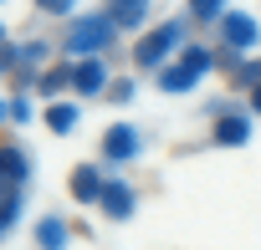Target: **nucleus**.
<instances>
[{
    "instance_id": "obj_5",
    "label": "nucleus",
    "mask_w": 261,
    "mask_h": 250,
    "mask_svg": "<svg viewBox=\"0 0 261 250\" xmlns=\"http://www.w3.org/2000/svg\"><path fill=\"white\" fill-rule=\"evenodd\" d=\"M220 36H225V46L241 56V51H251L256 41H261V31H256V21L251 16H241V11H225V21H220Z\"/></svg>"
},
{
    "instance_id": "obj_1",
    "label": "nucleus",
    "mask_w": 261,
    "mask_h": 250,
    "mask_svg": "<svg viewBox=\"0 0 261 250\" xmlns=\"http://www.w3.org/2000/svg\"><path fill=\"white\" fill-rule=\"evenodd\" d=\"M113 36H118V26H113L108 16H82V21H72V31H67V56H72V61H87V56L108 51Z\"/></svg>"
},
{
    "instance_id": "obj_6",
    "label": "nucleus",
    "mask_w": 261,
    "mask_h": 250,
    "mask_svg": "<svg viewBox=\"0 0 261 250\" xmlns=\"http://www.w3.org/2000/svg\"><path fill=\"white\" fill-rule=\"evenodd\" d=\"M72 87H77L82 97H97V92H108L113 82H108V67H102L97 56H87V61H72Z\"/></svg>"
},
{
    "instance_id": "obj_20",
    "label": "nucleus",
    "mask_w": 261,
    "mask_h": 250,
    "mask_svg": "<svg viewBox=\"0 0 261 250\" xmlns=\"http://www.w3.org/2000/svg\"><path fill=\"white\" fill-rule=\"evenodd\" d=\"M251 112H261V87H251Z\"/></svg>"
},
{
    "instance_id": "obj_19",
    "label": "nucleus",
    "mask_w": 261,
    "mask_h": 250,
    "mask_svg": "<svg viewBox=\"0 0 261 250\" xmlns=\"http://www.w3.org/2000/svg\"><path fill=\"white\" fill-rule=\"evenodd\" d=\"M11 117H16V122H26V117H31V102H26V97H16V102H11Z\"/></svg>"
},
{
    "instance_id": "obj_23",
    "label": "nucleus",
    "mask_w": 261,
    "mask_h": 250,
    "mask_svg": "<svg viewBox=\"0 0 261 250\" xmlns=\"http://www.w3.org/2000/svg\"><path fill=\"white\" fill-rule=\"evenodd\" d=\"M0 184H6V179H0ZM11 189H16V184H11Z\"/></svg>"
},
{
    "instance_id": "obj_17",
    "label": "nucleus",
    "mask_w": 261,
    "mask_h": 250,
    "mask_svg": "<svg viewBox=\"0 0 261 250\" xmlns=\"http://www.w3.org/2000/svg\"><path fill=\"white\" fill-rule=\"evenodd\" d=\"M128 97H134V82H128V77H123V82H113V87H108V102H118V107H123V102H128Z\"/></svg>"
},
{
    "instance_id": "obj_22",
    "label": "nucleus",
    "mask_w": 261,
    "mask_h": 250,
    "mask_svg": "<svg viewBox=\"0 0 261 250\" xmlns=\"http://www.w3.org/2000/svg\"><path fill=\"white\" fill-rule=\"evenodd\" d=\"M0 46H6V26H0Z\"/></svg>"
},
{
    "instance_id": "obj_21",
    "label": "nucleus",
    "mask_w": 261,
    "mask_h": 250,
    "mask_svg": "<svg viewBox=\"0 0 261 250\" xmlns=\"http://www.w3.org/2000/svg\"><path fill=\"white\" fill-rule=\"evenodd\" d=\"M6 117H11V102H0V122H6Z\"/></svg>"
},
{
    "instance_id": "obj_8",
    "label": "nucleus",
    "mask_w": 261,
    "mask_h": 250,
    "mask_svg": "<svg viewBox=\"0 0 261 250\" xmlns=\"http://www.w3.org/2000/svg\"><path fill=\"white\" fill-rule=\"evenodd\" d=\"M118 31H139L149 21V0H108V11H102Z\"/></svg>"
},
{
    "instance_id": "obj_13",
    "label": "nucleus",
    "mask_w": 261,
    "mask_h": 250,
    "mask_svg": "<svg viewBox=\"0 0 261 250\" xmlns=\"http://www.w3.org/2000/svg\"><path fill=\"white\" fill-rule=\"evenodd\" d=\"M62 87H72V67H41V77H36V92H41V97H57Z\"/></svg>"
},
{
    "instance_id": "obj_12",
    "label": "nucleus",
    "mask_w": 261,
    "mask_h": 250,
    "mask_svg": "<svg viewBox=\"0 0 261 250\" xmlns=\"http://www.w3.org/2000/svg\"><path fill=\"white\" fill-rule=\"evenodd\" d=\"M36 250H67V225L57 214H41L36 225Z\"/></svg>"
},
{
    "instance_id": "obj_18",
    "label": "nucleus",
    "mask_w": 261,
    "mask_h": 250,
    "mask_svg": "<svg viewBox=\"0 0 261 250\" xmlns=\"http://www.w3.org/2000/svg\"><path fill=\"white\" fill-rule=\"evenodd\" d=\"M36 6H41L46 16H72V6H77V0H36Z\"/></svg>"
},
{
    "instance_id": "obj_15",
    "label": "nucleus",
    "mask_w": 261,
    "mask_h": 250,
    "mask_svg": "<svg viewBox=\"0 0 261 250\" xmlns=\"http://www.w3.org/2000/svg\"><path fill=\"white\" fill-rule=\"evenodd\" d=\"M16 220H21V194H16L11 184H0V235H6Z\"/></svg>"
},
{
    "instance_id": "obj_11",
    "label": "nucleus",
    "mask_w": 261,
    "mask_h": 250,
    "mask_svg": "<svg viewBox=\"0 0 261 250\" xmlns=\"http://www.w3.org/2000/svg\"><path fill=\"white\" fill-rule=\"evenodd\" d=\"M0 179H6V184H16V189L31 179V159H26V148L0 143Z\"/></svg>"
},
{
    "instance_id": "obj_7",
    "label": "nucleus",
    "mask_w": 261,
    "mask_h": 250,
    "mask_svg": "<svg viewBox=\"0 0 261 250\" xmlns=\"http://www.w3.org/2000/svg\"><path fill=\"white\" fill-rule=\"evenodd\" d=\"M102 184H108V179H102V169H97V164H77V169H72V179H67L72 199H82V204H97V199H102Z\"/></svg>"
},
{
    "instance_id": "obj_3",
    "label": "nucleus",
    "mask_w": 261,
    "mask_h": 250,
    "mask_svg": "<svg viewBox=\"0 0 261 250\" xmlns=\"http://www.w3.org/2000/svg\"><path fill=\"white\" fill-rule=\"evenodd\" d=\"M185 41V21H164V26H154V31H144V41L134 46V61L144 67V72H159V67H169V51Z\"/></svg>"
},
{
    "instance_id": "obj_10",
    "label": "nucleus",
    "mask_w": 261,
    "mask_h": 250,
    "mask_svg": "<svg viewBox=\"0 0 261 250\" xmlns=\"http://www.w3.org/2000/svg\"><path fill=\"white\" fill-rule=\"evenodd\" d=\"M97 204H102V214H108V220H128V214H134V189H128L123 179H108Z\"/></svg>"
},
{
    "instance_id": "obj_2",
    "label": "nucleus",
    "mask_w": 261,
    "mask_h": 250,
    "mask_svg": "<svg viewBox=\"0 0 261 250\" xmlns=\"http://www.w3.org/2000/svg\"><path fill=\"white\" fill-rule=\"evenodd\" d=\"M210 67H215V51H205V46H185L179 61L159 67V87H164V92H190Z\"/></svg>"
},
{
    "instance_id": "obj_9",
    "label": "nucleus",
    "mask_w": 261,
    "mask_h": 250,
    "mask_svg": "<svg viewBox=\"0 0 261 250\" xmlns=\"http://www.w3.org/2000/svg\"><path fill=\"white\" fill-rule=\"evenodd\" d=\"M220 148H241L251 143V117L246 112H230V117H215V133H210Z\"/></svg>"
},
{
    "instance_id": "obj_14",
    "label": "nucleus",
    "mask_w": 261,
    "mask_h": 250,
    "mask_svg": "<svg viewBox=\"0 0 261 250\" xmlns=\"http://www.w3.org/2000/svg\"><path fill=\"white\" fill-rule=\"evenodd\" d=\"M46 128H51V133H72V128H77V107H72V102H51V107H46Z\"/></svg>"
},
{
    "instance_id": "obj_4",
    "label": "nucleus",
    "mask_w": 261,
    "mask_h": 250,
    "mask_svg": "<svg viewBox=\"0 0 261 250\" xmlns=\"http://www.w3.org/2000/svg\"><path fill=\"white\" fill-rule=\"evenodd\" d=\"M139 148H144V138H139V128H108L102 133V159L108 164H128V159H139Z\"/></svg>"
},
{
    "instance_id": "obj_16",
    "label": "nucleus",
    "mask_w": 261,
    "mask_h": 250,
    "mask_svg": "<svg viewBox=\"0 0 261 250\" xmlns=\"http://www.w3.org/2000/svg\"><path fill=\"white\" fill-rule=\"evenodd\" d=\"M195 21H225V0H190Z\"/></svg>"
}]
</instances>
